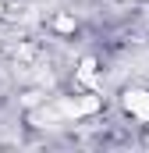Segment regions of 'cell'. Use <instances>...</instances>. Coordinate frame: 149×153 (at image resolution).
<instances>
[{
    "label": "cell",
    "instance_id": "1",
    "mask_svg": "<svg viewBox=\"0 0 149 153\" xmlns=\"http://www.w3.org/2000/svg\"><path fill=\"white\" fill-rule=\"evenodd\" d=\"M128 111L139 121H149V93H128Z\"/></svg>",
    "mask_w": 149,
    "mask_h": 153
},
{
    "label": "cell",
    "instance_id": "2",
    "mask_svg": "<svg viewBox=\"0 0 149 153\" xmlns=\"http://www.w3.org/2000/svg\"><path fill=\"white\" fill-rule=\"evenodd\" d=\"M0 14H4V4H0Z\"/></svg>",
    "mask_w": 149,
    "mask_h": 153
}]
</instances>
